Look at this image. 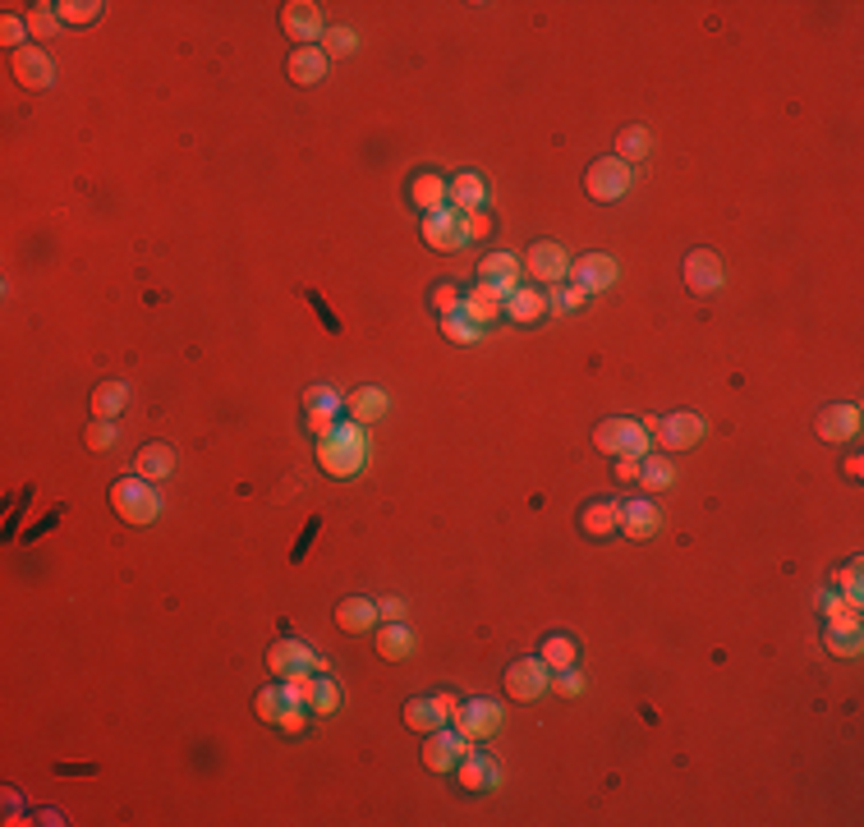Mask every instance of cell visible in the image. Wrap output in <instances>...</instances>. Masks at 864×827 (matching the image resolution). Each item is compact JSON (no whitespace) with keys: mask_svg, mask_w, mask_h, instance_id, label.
<instances>
[{"mask_svg":"<svg viewBox=\"0 0 864 827\" xmlns=\"http://www.w3.org/2000/svg\"><path fill=\"white\" fill-rule=\"evenodd\" d=\"M322 51H327V60L331 56H354V51H359V33H354V28H327Z\"/></svg>","mask_w":864,"mask_h":827,"instance_id":"f35d334b","label":"cell"},{"mask_svg":"<svg viewBox=\"0 0 864 827\" xmlns=\"http://www.w3.org/2000/svg\"><path fill=\"white\" fill-rule=\"evenodd\" d=\"M547 690H557V694H566V699H575V694H584V676L575 667H566V671H557L552 676V685Z\"/></svg>","mask_w":864,"mask_h":827,"instance_id":"681fc988","label":"cell"},{"mask_svg":"<svg viewBox=\"0 0 864 827\" xmlns=\"http://www.w3.org/2000/svg\"><path fill=\"white\" fill-rule=\"evenodd\" d=\"M616 276H621V267H616V258H607V253H584L580 262H570V285H580L584 295L612 290Z\"/></svg>","mask_w":864,"mask_h":827,"instance_id":"30bf717a","label":"cell"},{"mask_svg":"<svg viewBox=\"0 0 864 827\" xmlns=\"http://www.w3.org/2000/svg\"><path fill=\"white\" fill-rule=\"evenodd\" d=\"M478 276L488 285H497V290H506L511 295L515 281H520V258H511V253H488V258L478 262Z\"/></svg>","mask_w":864,"mask_h":827,"instance_id":"f1b7e54d","label":"cell"},{"mask_svg":"<svg viewBox=\"0 0 864 827\" xmlns=\"http://www.w3.org/2000/svg\"><path fill=\"white\" fill-rule=\"evenodd\" d=\"M446 717H451V713L437 703V694H432V699H410V703H405V726H410V731H419V736L442 731Z\"/></svg>","mask_w":864,"mask_h":827,"instance_id":"d4e9b609","label":"cell"},{"mask_svg":"<svg viewBox=\"0 0 864 827\" xmlns=\"http://www.w3.org/2000/svg\"><path fill=\"white\" fill-rule=\"evenodd\" d=\"M345 414H350L354 423H377L382 414H387V391H377V386H359V391L345 396Z\"/></svg>","mask_w":864,"mask_h":827,"instance_id":"484cf974","label":"cell"},{"mask_svg":"<svg viewBox=\"0 0 864 827\" xmlns=\"http://www.w3.org/2000/svg\"><path fill=\"white\" fill-rule=\"evenodd\" d=\"M460 230H465V244H478V239L492 235L488 212H460Z\"/></svg>","mask_w":864,"mask_h":827,"instance_id":"bcb514c9","label":"cell"},{"mask_svg":"<svg viewBox=\"0 0 864 827\" xmlns=\"http://www.w3.org/2000/svg\"><path fill=\"white\" fill-rule=\"evenodd\" d=\"M580 529L589 538H612L621 529V501H589L580 510Z\"/></svg>","mask_w":864,"mask_h":827,"instance_id":"603a6c76","label":"cell"},{"mask_svg":"<svg viewBox=\"0 0 864 827\" xmlns=\"http://www.w3.org/2000/svg\"><path fill=\"white\" fill-rule=\"evenodd\" d=\"M336 414H341V409H322V405H318V409H308V419H304L308 432H313L318 442H322V437H331V432H336V423H341Z\"/></svg>","mask_w":864,"mask_h":827,"instance_id":"7dc6e473","label":"cell"},{"mask_svg":"<svg viewBox=\"0 0 864 827\" xmlns=\"http://www.w3.org/2000/svg\"><path fill=\"white\" fill-rule=\"evenodd\" d=\"M722 281H727V267H722V258L713 249H694L685 258V285H690L694 295H713Z\"/></svg>","mask_w":864,"mask_h":827,"instance_id":"9a60e30c","label":"cell"},{"mask_svg":"<svg viewBox=\"0 0 864 827\" xmlns=\"http://www.w3.org/2000/svg\"><path fill=\"white\" fill-rule=\"evenodd\" d=\"M460 304H465V295L455 290V285H432V308L442 313V318H451V313H460Z\"/></svg>","mask_w":864,"mask_h":827,"instance_id":"ee69618b","label":"cell"},{"mask_svg":"<svg viewBox=\"0 0 864 827\" xmlns=\"http://www.w3.org/2000/svg\"><path fill=\"white\" fill-rule=\"evenodd\" d=\"M823 644H828V653H837V658H855V653H860V625H828Z\"/></svg>","mask_w":864,"mask_h":827,"instance_id":"8d00e7d4","label":"cell"},{"mask_svg":"<svg viewBox=\"0 0 864 827\" xmlns=\"http://www.w3.org/2000/svg\"><path fill=\"white\" fill-rule=\"evenodd\" d=\"M580 304H584L580 285H557V290H552V299H547V308H552V313H575Z\"/></svg>","mask_w":864,"mask_h":827,"instance_id":"f6af8a7d","label":"cell"},{"mask_svg":"<svg viewBox=\"0 0 864 827\" xmlns=\"http://www.w3.org/2000/svg\"><path fill=\"white\" fill-rule=\"evenodd\" d=\"M662 529V515H658V506L653 501H630V506H621V533L626 538H653V533Z\"/></svg>","mask_w":864,"mask_h":827,"instance_id":"cb8c5ba5","label":"cell"},{"mask_svg":"<svg viewBox=\"0 0 864 827\" xmlns=\"http://www.w3.org/2000/svg\"><path fill=\"white\" fill-rule=\"evenodd\" d=\"M501 308H506V290H497V285H478V290H469L465 304H460V313H465L474 327H488V322L501 318Z\"/></svg>","mask_w":864,"mask_h":827,"instance_id":"e0dca14e","label":"cell"},{"mask_svg":"<svg viewBox=\"0 0 864 827\" xmlns=\"http://www.w3.org/2000/svg\"><path fill=\"white\" fill-rule=\"evenodd\" d=\"M842 598L860 602V561H851V566L842 570Z\"/></svg>","mask_w":864,"mask_h":827,"instance_id":"db71d44e","label":"cell"},{"mask_svg":"<svg viewBox=\"0 0 864 827\" xmlns=\"http://www.w3.org/2000/svg\"><path fill=\"white\" fill-rule=\"evenodd\" d=\"M0 42L10 46V51H23V46H28V23L5 14V19H0Z\"/></svg>","mask_w":864,"mask_h":827,"instance_id":"c3c4849f","label":"cell"},{"mask_svg":"<svg viewBox=\"0 0 864 827\" xmlns=\"http://www.w3.org/2000/svg\"><path fill=\"white\" fill-rule=\"evenodd\" d=\"M547 685H552V671H547L543 658H524V662H515V667L506 671V694H511L515 703L543 699Z\"/></svg>","mask_w":864,"mask_h":827,"instance_id":"8fae6325","label":"cell"},{"mask_svg":"<svg viewBox=\"0 0 864 827\" xmlns=\"http://www.w3.org/2000/svg\"><path fill=\"white\" fill-rule=\"evenodd\" d=\"M616 478H621V483H639V460H630V455H616Z\"/></svg>","mask_w":864,"mask_h":827,"instance_id":"11a10c76","label":"cell"},{"mask_svg":"<svg viewBox=\"0 0 864 827\" xmlns=\"http://www.w3.org/2000/svg\"><path fill=\"white\" fill-rule=\"evenodd\" d=\"M410 198L423 207V216L428 212H442L451 198H446V180L442 175H432V170H423V175H414L410 180Z\"/></svg>","mask_w":864,"mask_h":827,"instance_id":"f546056e","label":"cell"},{"mask_svg":"<svg viewBox=\"0 0 864 827\" xmlns=\"http://www.w3.org/2000/svg\"><path fill=\"white\" fill-rule=\"evenodd\" d=\"M318 465L327 469L331 478H354L359 469L368 465V442H350V437H322L318 442Z\"/></svg>","mask_w":864,"mask_h":827,"instance_id":"277c9868","label":"cell"},{"mask_svg":"<svg viewBox=\"0 0 864 827\" xmlns=\"http://www.w3.org/2000/svg\"><path fill=\"white\" fill-rule=\"evenodd\" d=\"M671 478H676V469H671L667 455H644V460H639V483H644V488L667 492Z\"/></svg>","mask_w":864,"mask_h":827,"instance_id":"d6a6232c","label":"cell"},{"mask_svg":"<svg viewBox=\"0 0 864 827\" xmlns=\"http://www.w3.org/2000/svg\"><path fill=\"white\" fill-rule=\"evenodd\" d=\"M814 428H819V437L828 446L851 442L855 432H860V409H855V405H828L819 414V423H814Z\"/></svg>","mask_w":864,"mask_h":827,"instance_id":"d6986e66","label":"cell"},{"mask_svg":"<svg viewBox=\"0 0 864 827\" xmlns=\"http://www.w3.org/2000/svg\"><path fill=\"white\" fill-rule=\"evenodd\" d=\"M648 432L658 437L662 451H690L704 437V419L694 409H681V414H667V419H648Z\"/></svg>","mask_w":864,"mask_h":827,"instance_id":"5b68a950","label":"cell"},{"mask_svg":"<svg viewBox=\"0 0 864 827\" xmlns=\"http://www.w3.org/2000/svg\"><path fill=\"white\" fill-rule=\"evenodd\" d=\"M304 405L308 409H341V400H336V391H327V386H308L304 391Z\"/></svg>","mask_w":864,"mask_h":827,"instance_id":"816d5d0a","label":"cell"},{"mask_svg":"<svg viewBox=\"0 0 864 827\" xmlns=\"http://www.w3.org/2000/svg\"><path fill=\"white\" fill-rule=\"evenodd\" d=\"M437 703H442L446 713H455V708H460V699H455V694H437Z\"/></svg>","mask_w":864,"mask_h":827,"instance_id":"6f0895ef","label":"cell"},{"mask_svg":"<svg viewBox=\"0 0 864 827\" xmlns=\"http://www.w3.org/2000/svg\"><path fill=\"white\" fill-rule=\"evenodd\" d=\"M327 51L322 46H295L290 51V60H285V69H290V83H299V88H313V83L327 79Z\"/></svg>","mask_w":864,"mask_h":827,"instance_id":"2e32d148","label":"cell"},{"mask_svg":"<svg viewBox=\"0 0 864 827\" xmlns=\"http://www.w3.org/2000/svg\"><path fill=\"white\" fill-rule=\"evenodd\" d=\"M823 612L832 625H860V602L842 598V593H823Z\"/></svg>","mask_w":864,"mask_h":827,"instance_id":"74e56055","label":"cell"},{"mask_svg":"<svg viewBox=\"0 0 864 827\" xmlns=\"http://www.w3.org/2000/svg\"><path fill=\"white\" fill-rule=\"evenodd\" d=\"M83 446H88V451H111V446H115V428L106 419H92L88 428H83Z\"/></svg>","mask_w":864,"mask_h":827,"instance_id":"b9f144b4","label":"cell"},{"mask_svg":"<svg viewBox=\"0 0 864 827\" xmlns=\"http://www.w3.org/2000/svg\"><path fill=\"white\" fill-rule=\"evenodd\" d=\"M446 198H451V212H483L488 203V184L474 170H460L451 184H446Z\"/></svg>","mask_w":864,"mask_h":827,"instance_id":"ffe728a7","label":"cell"},{"mask_svg":"<svg viewBox=\"0 0 864 827\" xmlns=\"http://www.w3.org/2000/svg\"><path fill=\"white\" fill-rule=\"evenodd\" d=\"M10 74H14V83L28 88V92H46L51 83H56V65H51V56H46L42 46H23V51H14Z\"/></svg>","mask_w":864,"mask_h":827,"instance_id":"9c48e42d","label":"cell"},{"mask_svg":"<svg viewBox=\"0 0 864 827\" xmlns=\"http://www.w3.org/2000/svg\"><path fill=\"white\" fill-rule=\"evenodd\" d=\"M442 331H446V340H455V345H474V340H478V327L465 318V313H451V318H442Z\"/></svg>","mask_w":864,"mask_h":827,"instance_id":"60d3db41","label":"cell"},{"mask_svg":"<svg viewBox=\"0 0 864 827\" xmlns=\"http://www.w3.org/2000/svg\"><path fill=\"white\" fill-rule=\"evenodd\" d=\"M846 474H851V478L864 474V460H860V455H851V460H846Z\"/></svg>","mask_w":864,"mask_h":827,"instance_id":"9f6ffc18","label":"cell"},{"mask_svg":"<svg viewBox=\"0 0 864 827\" xmlns=\"http://www.w3.org/2000/svg\"><path fill=\"white\" fill-rule=\"evenodd\" d=\"M469 749H474V745H469V736H460V731H432L428 745H423V768L451 772L455 763L469 754Z\"/></svg>","mask_w":864,"mask_h":827,"instance_id":"4fadbf2b","label":"cell"},{"mask_svg":"<svg viewBox=\"0 0 864 827\" xmlns=\"http://www.w3.org/2000/svg\"><path fill=\"white\" fill-rule=\"evenodd\" d=\"M648 152H653V134H648L644 125H630V129H621L616 134V161H644Z\"/></svg>","mask_w":864,"mask_h":827,"instance_id":"1f68e13d","label":"cell"},{"mask_svg":"<svg viewBox=\"0 0 864 827\" xmlns=\"http://www.w3.org/2000/svg\"><path fill=\"white\" fill-rule=\"evenodd\" d=\"M423 244L437 253H455L465 249V230H460V212L442 207V212H428L423 216Z\"/></svg>","mask_w":864,"mask_h":827,"instance_id":"5bb4252c","label":"cell"},{"mask_svg":"<svg viewBox=\"0 0 864 827\" xmlns=\"http://www.w3.org/2000/svg\"><path fill=\"white\" fill-rule=\"evenodd\" d=\"M111 510L125 524L143 529V524H152L161 515V497H157V488H152L148 478L129 474V478H115L111 483Z\"/></svg>","mask_w":864,"mask_h":827,"instance_id":"6da1fadb","label":"cell"},{"mask_svg":"<svg viewBox=\"0 0 864 827\" xmlns=\"http://www.w3.org/2000/svg\"><path fill=\"white\" fill-rule=\"evenodd\" d=\"M56 28H60V14H56V5H33L28 10V33L33 37H56Z\"/></svg>","mask_w":864,"mask_h":827,"instance_id":"ab89813d","label":"cell"},{"mask_svg":"<svg viewBox=\"0 0 864 827\" xmlns=\"http://www.w3.org/2000/svg\"><path fill=\"white\" fill-rule=\"evenodd\" d=\"M267 671H272L276 680L322 676V671H327V662H322L308 644H299V639H276V644L267 648Z\"/></svg>","mask_w":864,"mask_h":827,"instance_id":"3957f363","label":"cell"},{"mask_svg":"<svg viewBox=\"0 0 864 827\" xmlns=\"http://www.w3.org/2000/svg\"><path fill=\"white\" fill-rule=\"evenodd\" d=\"M455 777H460V786H465V791H492V786H497V763L488 759V754H474V749H469L465 759L455 763Z\"/></svg>","mask_w":864,"mask_h":827,"instance_id":"7402d4cb","label":"cell"},{"mask_svg":"<svg viewBox=\"0 0 864 827\" xmlns=\"http://www.w3.org/2000/svg\"><path fill=\"white\" fill-rule=\"evenodd\" d=\"M373 625H377V602L373 598H359V593H354V598L336 602V630H341V635H368Z\"/></svg>","mask_w":864,"mask_h":827,"instance_id":"ac0fdd59","label":"cell"},{"mask_svg":"<svg viewBox=\"0 0 864 827\" xmlns=\"http://www.w3.org/2000/svg\"><path fill=\"white\" fill-rule=\"evenodd\" d=\"M377 621H405V598H382L377 602Z\"/></svg>","mask_w":864,"mask_h":827,"instance_id":"f5cc1de1","label":"cell"},{"mask_svg":"<svg viewBox=\"0 0 864 827\" xmlns=\"http://www.w3.org/2000/svg\"><path fill=\"white\" fill-rule=\"evenodd\" d=\"M414 653V635L405 630V621H387L377 630V658L382 662H405Z\"/></svg>","mask_w":864,"mask_h":827,"instance_id":"83f0119b","label":"cell"},{"mask_svg":"<svg viewBox=\"0 0 864 827\" xmlns=\"http://www.w3.org/2000/svg\"><path fill=\"white\" fill-rule=\"evenodd\" d=\"M593 446L603 455H630V460H644L653 455V432L639 419H603L593 428Z\"/></svg>","mask_w":864,"mask_h":827,"instance_id":"7a4b0ae2","label":"cell"},{"mask_svg":"<svg viewBox=\"0 0 864 827\" xmlns=\"http://www.w3.org/2000/svg\"><path fill=\"white\" fill-rule=\"evenodd\" d=\"M336 708H341V690H336V680H331V676H318V680H313V694H308V713L331 717Z\"/></svg>","mask_w":864,"mask_h":827,"instance_id":"d590c367","label":"cell"},{"mask_svg":"<svg viewBox=\"0 0 864 827\" xmlns=\"http://www.w3.org/2000/svg\"><path fill=\"white\" fill-rule=\"evenodd\" d=\"M125 400H129V386L125 382H102L97 391H92V419H106L111 423L120 409H125Z\"/></svg>","mask_w":864,"mask_h":827,"instance_id":"4dcf8cb0","label":"cell"},{"mask_svg":"<svg viewBox=\"0 0 864 827\" xmlns=\"http://www.w3.org/2000/svg\"><path fill=\"white\" fill-rule=\"evenodd\" d=\"M281 28L285 37H295L299 46H313L327 37V19H322V5H313V0H290L281 10Z\"/></svg>","mask_w":864,"mask_h":827,"instance_id":"ba28073f","label":"cell"},{"mask_svg":"<svg viewBox=\"0 0 864 827\" xmlns=\"http://www.w3.org/2000/svg\"><path fill=\"white\" fill-rule=\"evenodd\" d=\"M60 23H74V28H83V23H97L106 14L102 0H65V5H56Z\"/></svg>","mask_w":864,"mask_h":827,"instance_id":"e575fe53","label":"cell"},{"mask_svg":"<svg viewBox=\"0 0 864 827\" xmlns=\"http://www.w3.org/2000/svg\"><path fill=\"white\" fill-rule=\"evenodd\" d=\"M538 658L547 662V671H566V667H575V662H580V648H575V639L552 635L543 644V653H538Z\"/></svg>","mask_w":864,"mask_h":827,"instance_id":"836d02e7","label":"cell"},{"mask_svg":"<svg viewBox=\"0 0 864 827\" xmlns=\"http://www.w3.org/2000/svg\"><path fill=\"white\" fill-rule=\"evenodd\" d=\"M451 717H455V731L469 740H483L501 726V708L492 699H469V703H460Z\"/></svg>","mask_w":864,"mask_h":827,"instance_id":"7c38bea8","label":"cell"},{"mask_svg":"<svg viewBox=\"0 0 864 827\" xmlns=\"http://www.w3.org/2000/svg\"><path fill=\"white\" fill-rule=\"evenodd\" d=\"M281 713H285V690L281 685H267L258 694V717L262 722H281Z\"/></svg>","mask_w":864,"mask_h":827,"instance_id":"7bdbcfd3","label":"cell"},{"mask_svg":"<svg viewBox=\"0 0 864 827\" xmlns=\"http://www.w3.org/2000/svg\"><path fill=\"white\" fill-rule=\"evenodd\" d=\"M584 189H589L593 203H616V198H626V193H630V166H626V161H616V157L593 161Z\"/></svg>","mask_w":864,"mask_h":827,"instance_id":"8992f818","label":"cell"},{"mask_svg":"<svg viewBox=\"0 0 864 827\" xmlns=\"http://www.w3.org/2000/svg\"><path fill=\"white\" fill-rule=\"evenodd\" d=\"M276 726H281V731H290V736H299V731L308 726V708H304V703H285V713H281V722H276Z\"/></svg>","mask_w":864,"mask_h":827,"instance_id":"f907efd6","label":"cell"},{"mask_svg":"<svg viewBox=\"0 0 864 827\" xmlns=\"http://www.w3.org/2000/svg\"><path fill=\"white\" fill-rule=\"evenodd\" d=\"M543 308H547L543 290H529V285L520 290V285H515L511 295H506V308H501V313H506L511 322H520V327H529V322L543 318Z\"/></svg>","mask_w":864,"mask_h":827,"instance_id":"4316f807","label":"cell"},{"mask_svg":"<svg viewBox=\"0 0 864 827\" xmlns=\"http://www.w3.org/2000/svg\"><path fill=\"white\" fill-rule=\"evenodd\" d=\"M175 465H180L175 446L152 442V446H143V451H138L134 474H138V478H148V483H161V478H171V474H175Z\"/></svg>","mask_w":864,"mask_h":827,"instance_id":"44dd1931","label":"cell"},{"mask_svg":"<svg viewBox=\"0 0 864 827\" xmlns=\"http://www.w3.org/2000/svg\"><path fill=\"white\" fill-rule=\"evenodd\" d=\"M520 272H529L538 285H561L570 276V258H566V249H561V244H552V239H538L534 249L524 253Z\"/></svg>","mask_w":864,"mask_h":827,"instance_id":"52a82bcc","label":"cell"}]
</instances>
